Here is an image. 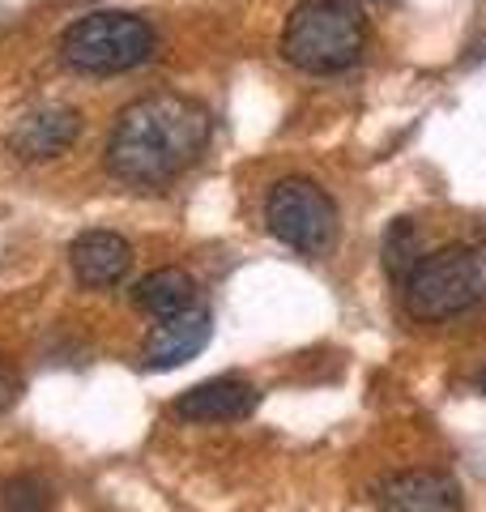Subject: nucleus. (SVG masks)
I'll use <instances>...</instances> for the list:
<instances>
[{
    "label": "nucleus",
    "instance_id": "obj_2",
    "mask_svg": "<svg viewBox=\"0 0 486 512\" xmlns=\"http://www.w3.org/2000/svg\"><path fill=\"white\" fill-rule=\"evenodd\" d=\"M367 22L350 0H299L282 26V60L299 73H346L363 60Z\"/></svg>",
    "mask_w": 486,
    "mask_h": 512
},
{
    "label": "nucleus",
    "instance_id": "obj_15",
    "mask_svg": "<svg viewBox=\"0 0 486 512\" xmlns=\"http://www.w3.org/2000/svg\"><path fill=\"white\" fill-rule=\"evenodd\" d=\"M482 393H486V376H482Z\"/></svg>",
    "mask_w": 486,
    "mask_h": 512
},
{
    "label": "nucleus",
    "instance_id": "obj_11",
    "mask_svg": "<svg viewBox=\"0 0 486 512\" xmlns=\"http://www.w3.org/2000/svg\"><path fill=\"white\" fill-rule=\"evenodd\" d=\"M133 303L154 316V320H167V316H180L188 308H197V278L180 265H167V269H154L133 286Z\"/></svg>",
    "mask_w": 486,
    "mask_h": 512
},
{
    "label": "nucleus",
    "instance_id": "obj_7",
    "mask_svg": "<svg viewBox=\"0 0 486 512\" xmlns=\"http://www.w3.org/2000/svg\"><path fill=\"white\" fill-rule=\"evenodd\" d=\"M209 333H214V316L209 308H188L180 316H167L150 329V338L141 342V367L145 372H175L188 359H197L209 346Z\"/></svg>",
    "mask_w": 486,
    "mask_h": 512
},
{
    "label": "nucleus",
    "instance_id": "obj_14",
    "mask_svg": "<svg viewBox=\"0 0 486 512\" xmlns=\"http://www.w3.org/2000/svg\"><path fill=\"white\" fill-rule=\"evenodd\" d=\"M18 389H22V380L13 376V372H5V367H0V414H5L13 402H18Z\"/></svg>",
    "mask_w": 486,
    "mask_h": 512
},
{
    "label": "nucleus",
    "instance_id": "obj_1",
    "mask_svg": "<svg viewBox=\"0 0 486 512\" xmlns=\"http://www.w3.org/2000/svg\"><path fill=\"white\" fill-rule=\"evenodd\" d=\"M214 120L188 94H141L128 103L107 133L103 163L120 184L154 192L175 184L209 146Z\"/></svg>",
    "mask_w": 486,
    "mask_h": 512
},
{
    "label": "nucleus",
    "instance_id": "obj_9",
    "mask_svg": "<svg viewBox=\"0 0 486 512\" xmlns=\"http://www.w3.org/2000/svg\"><path fill=\"white\" fill-rule=\"evenodd\" d=\"M256 402H261L256 384H248L243 376H214L180 393L175 414L188 423H239L256 410Z\"/></svg>",
    "mask_w": 486,
    "mask_h": 512
},
{
    "label": "nucleus",
    "instance_id": "obj_10",
    "mask_svg": "<svg viewBox=\"0 0 486 512\" xmlns=\"http://www.w3.org/2000/svg\"><path fill=\"white\" fill-rule=\"evenodd\" d=\"M69 265L81 286L103 291V286H116L128 278V269H133V244L116 231H81L69 244Z\"/></svg>",
    "mask_w": 486,
    "mask_h": 512
},
{
    "label": "nucleus",
    "instance_id": "obj_8",
    "mask_svg": "<svg viewBox=\"0 0 486 512\" xmlns=\"http://www.w3.org/2000/svg\"><path fill=\"white\" fill-rule=\"evenodd\" d=\"M380 512H465L461 483L444 470H397L376 491Z\"/></svg>",
    "mask_w": 486,
    "mask_h": 512
},
{
    "label": "nucleus",
    "instance_id": "obj_6",
    "mask_svg": "<svg viewBox=\"0 0 486 512\" xmlns=\"http://www.w3.org/2000/svg\"><path fill=\"white\" fill-rule=\"evenodd\" d=\"M77 137H81V111L69 103H43L18 116L5 146L22 163H47V158H60L64 150H73Z\"/></svg>",
    "mask_w": 486,
    "mask_h": 512
},
{
    "label": "nucleus",
    "instance_id": "obj_12",
    "mask_svg": "<svg viewBox=\"0 0 486 512\" xmlns=\"http://www.w3.org/2000/svg\"><path fill=\"white\" fill-rule=\"evenodd\" d=\"M380 256H384V274L393 278L397 286L414 274V265L423 261V239H418V227H414V218H393V227L384 231V248H380Z\"/></svg>",
    "mask_w": 486,
    "mask_h": 512
},
{
    "label": "nucleus",
    "instance_id": "obj_3",
    "mask_svg": "<svg viewBox=\"0 0 486 512\" xmlns=\"http://www.w3.org/2000/svg\"><path fill=\"white\" fill-rule=\"evenodd\" d=\"M486 299V256L469 244H444L427 252L414 265V274L401 282L405 316L440 325V320L465 316Z\"/></svg>",
    "mask_w": 486,
    "mask_h": 512
},
{
    "label": "nucleus",
    "instance_id": "obj_5",
    "mask_svg": "<svg viewBox=\"0 0 486 512\" xmlns=\"http://www.w3.org/2000/svg\"><path fill=\"white\" fill-rule=\"evenodd\" d=\"M265 227L290 252L324 256L337 244V205L316 180L286 175L265 197Z\"/></svg>",
    "mask_w": 486,
    "mask_h": 512
},
{
    "label": "nucleus",
    "instance_id": "obj_4",
    "mask_svg": "<svg viewBox=\"0 0 486 512\" xmlns=\"http://www.w3.org/2000/svg\"><path fill=\"white\" fill-rule=\"evenodd\" d=\"M158 35L154 26L137 18V13H116V9H99L86 13L64 26L60 35V60L73 73H90V77H111V73H128L141 69L154 56Z\"/></svg>",
    "mask_w": 486,
    "mask_h": 512
},
{
    "label": "nucleus",
    "instance_id": "obj_13",
    "mask_svg": "<svg viewBox=\"0 0 486 512\" xmlns=\"http://www.w3.org/2000/svg\"><path fill=\"white\" fill-rule=\"evenodd\" d=\"M52 508V487L39 474H9L0 483V512H47Z\"/></svg>",
    "mask_w": 486,
    "mask_h": 512
}]
</instances>
